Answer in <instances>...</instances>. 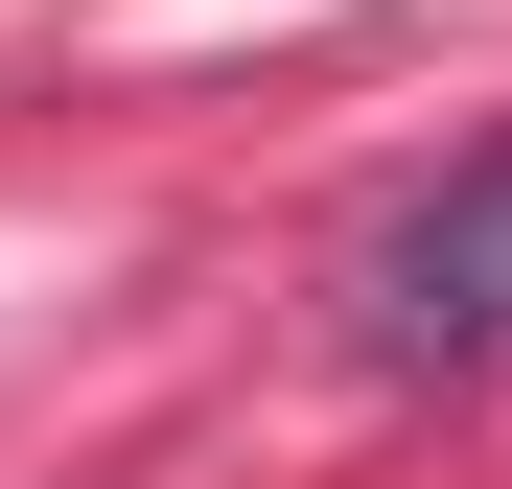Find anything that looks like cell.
Returning <instances> with one entry per match:
<instances>
[{
	"mask_svg": "<svg viewBox=\"0 0 512 489\" xmlns=\"http://www.w3.org/2000/svg\"><path fill=\"white\" fill-rule=\"evenodd\" d=\"M350 350L373 373H512V140H466L373 257H350Z\"/></svg>",
	"mask_w": 512,
	"mask_h": 489,
	"instance_id": "cell-1",
	"label": "cell"
}]
</instances>
